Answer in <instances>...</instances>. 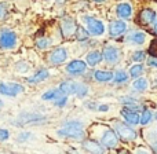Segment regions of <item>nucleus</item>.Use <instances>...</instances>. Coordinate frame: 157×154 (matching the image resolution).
Returning <instances> with one entry per match:
<instances>
[{"mask_svg": "<svg viewBox=\"0 0 157 154\" xmlns=\"http://www.w3.org/2000/svg\"><path fill=\"white\" fill-rule=\"evenodd\" d=\"M94 77L97 81H99V83H108V81L113 80L114 74L112 73V72H105V70H98L94 73Z\"/></svg>", "mask_w": 157, "mask_h": 154, "instance_id": "f3484780", "label": "nucleus"}, {"mask_svg": "<svg viewBox=\"0 0 157 154\" xmlns=\"http://www.w3.org/2000/svg\"><path fill=\"white\" fill-rule=\"evenodd\" d=\"M149 66H153V68H157V58H150L149 59Z\"/></svg>", "mask_w": 157, "mask_h": 154, "instance_id": "72a5a7b5", "label": "nucleus"}, {"mask_svg": "<svg viewBox=\"0 0 157 154\" xmlns=\"http://www.w3.org/2000/svg\"><path fill=\"white\" fill-rule=\"evenodd\" d=\"M7 4L6 3H0V19L4 18L6 15H7Z\"/></svg>", "mask_w": 157, "mask_h": 154, "instance_id": "2f4dec72", "label": "nucleus"}, {"mask_svg": "<svg viewBox=\"0 0 157 154\" xmlns=\"http://www.w3.org/2000/svg\"><path fill=\"white\" fill-rule=\"evenodd\" d=\"M132 58H134V61H135V62H142V61H144L146 57H145V52L144 51H136L135 54H134Z\"/></svg>", "mask_w": 157, "mask_h": 154, "instance_id": "c85d7f7f", "label": "nucleus"}, {"mask_svg": "<svg viewBox=\"0 0 157 154\" xmlns=\"http://www.w3.org/2000/svg\"><path fill=\"white\" fill-rule=\"evenodd\" d=\"M114 83H124V81H127L128 80V74L125 73L124 70H119V72H116L114 73Z\"/></svg>", "mask_w": 157, "mask_h": 154, "instance_id": "5701e85b", "label": "nucleus"}, {"mask_svg": "<svg viewBox=\"0 0 157 154\" xmlns=\"http://www.w3.org/2000/svg\"><path fill=\"white\" fill-rule=\"evenodd\" d=\"M102 143H103V146L109 147V149L116 147L117 143H119V139H117L116 132H114V131H112V130H108L102 135Z\"/></svg>", "mask_w": 157, "mask_h": 154, "instance_id": "1a4fd4ad", "label": "nucleus"}, {"mask_svg": "<svg viewBox=\"0 0 157 154\" xmlns=\"http://www.w3.org/2000/svg\"><path fill=\"white\" fill-rule=\"evenodd\" d=\"M51 44V41L48 40V39H40V40H37V47L39 48H47V47Z\"/></svg>", "mask_w": 157, "mask_h": 154, "instance_id": "cd10ccee", "label": "nucleus"}, {"mask_svg": "<svg viewBox=\"0 0 157 154\" xmlns=\"http://www.w3.org/2000/svg\"><path fill=\"white\" fill-rule=\"evenodd\" d=\"M58 135L66 136V138H72V139H81L84 135L83 124L78 121H69L58 131Z\"/></svg>", "mask_w": 157, "mask_h": 154, "instance_id": "f257e3e1", "label": "nucleus"}, {"mask_svg": "<svg viewBox=\"0 0 157 154\" xmlns=\"http://www.w3.org/2000/svg\"><path fill=\"white\" fill-rule=\"evenodd\" d=\"M83 147L88 154H105L103 147L94 141H84Z\"/></svg>", "mask_w": 157, "mask_h": 154, "instance_id": "ddd939ff", "label": "nucleus"}, {"mask_svg": "<svg viewBox=\"0 0 157 154\" xmlns=\"http://www.w3.org/2000/svg\"><path fill=\"white\" fill-rule=\"evenodd\" d=\"M77 88H78V84L75 83L72 80H66L63 81L62 84L59 85V89L63 95H72V94H76L77 92Z\"/></svg>", "mask_w": 157, "mask_h": 154, "instance_id": "4468645a", "label": "nucleus"}, {"mask_svg": "<svg viewBox=\"0 0 157 154\" xmlns=\"http://www.w3.org/2000/svg\"><path fill=\"white\" fill-rule=\"evenodd\" d=\"M102 52L99 51H91L88 55H87V63H88L90 66H95L98 65V63L102 61Z\"/></svg>", "mask_w": 157, "mask_h": 154, "instance_id": "a211bd4d", "label": "nucleus"}, {"mask_svg": "<svg viewBox=\"0 0 157 154\" xmlns=\"http://www.w3.org/2000/svg\"><path fill=\"white\" fill-rule=\"evenodd\" d=\"M17 44V36L11 30H3L0 33V47L2 48H14Z\"/></svg>", "mask_w": 157, "mask_h": 154, "instance_id": "39448f33", "label": "nucleus"}, {"mask_svg": "<svg viewBox=\"0 0 157 154\" xmlns=\"http://www.w3.org/2000/svg\"><path fill=\"white\" fill-rule=\"evenodd\" d=\"M98 109H99V111H106V110H108V109H109V106L102 105V106H99V107H98Z\"/></svg>", "mask_w": 157, "mask_h": 154, "instance_id": "c9c22d12", "label": "nucleus"}, {"mask_svg": "<svg viewBox=\"0 0 157 154\" xmlns=\"http://www.w3.org/2000/svg\"><path fill=\"white\" fill-rule=\"evenodd\" d=\"M125 29H127V24L123 21H113L110 24V26H109V33H110V36H113V37H117V36L123 35V33L125 32Z\"/></svg>", "mask_w": 157, "mask_h": 154, "instance_id": "f8f14e48", "label": "nucleus"}, {"mask_svg": "<svg viewBox=\"0 0 157 154\" xmlns=\"http://www.w3.org/2000/svg\"><path fill=\"white\" fill-rule=\"evenodd\" d=\"M153 29H155V33L157 35V19H156V22H155V28H153Z\"/></svg>", "mask_w": 157, "mask_h": 154, "instance_id": "4c0bfd02", "label": "nucleus"}, {"mask_svg": "<svg viewBox=\"0 0 157 154\" xmlns=\"http://www.w3.org/2000/svg\"><path fill=\"white\" fill-rule=\"evenodd\" d=\"M135 154H150L149 150H146V149H138L135 152Z\"/></svg>", "mask_w": 157, "mask_h": 154, "instance_id": "f704fd0d", "label": "nucleus"}, {"mask_svg": "<svg viewBox=\"0 0 157 154\" xmlns=\"http://www.w3.org/2000/svg\"><path fill=\"white\" fill-rule=\"evenodd\" d=\"M24 92V87L17 83H0V94L6 96H15Z\"/></svg>", "mask_w": 157, "mask_h": 154, "instance_id": "20e7f679", "label": "nucleus"}, {"mask_svg": "<svg viewBox=\"0 0 157 154\" xmlns=\"http://www.w3.org/2000/svg\"><path fill=\"white\" fill-rule=\"evenodd\" d=\"M147 52H149V54L152 55L153 58H157V39H156V40H152V43H150V47H149V50H147Z\"/></svg>", "mask_w": 157, "mask_h": 154, "instance_id": "bb28decb", "label": "nucleus"}, {"mask_svg": "<svg viewBox=\"0 0 157 154\" xmlns=\"http://www.w3.org/2000/svg\"><path fill=\"white\" fill-rule=\"evenodd\" d=\"M116 13L120 18L127 19V18H130L131 14H132V8H131V6L128 4V3H121V4L117 6Z\"/></svg>", "mask_w": 157, "mask_h": 154, "instance_id": "dca6fc26", "label": "nucleus"}, {"mask_svg": "<svg viewBox=\"0 0 157 154\" xmlns=\"http://www.w3.org/2000/svg\"><path fill=\"white\" fill-rule=\"evenodd\" d=\"M94 2H97V3H103V2H106V0H94Z\"/></svg>", "mask_w": 157, "mask_h": 154, "instance_id": "ea45409f", "label": "nucleus"}, {"mask_svg": "<svg viewBox=\"0 0 157 154\" xmlns=\"http://www.w3.org/2000/svg\"><path fill=\"white\" fill-rule=\"evenodd\" d=\"M156 21V13L152 8H144L138 15V22L141 25H149Z\"/></svg>", "mask_w": 157, "mask_h": 154, "instance_id": "6e6552de", "label": "nucleus"}, {"mask_svg": "<svg viewBox=\"0 0 157 154\" xmlns=\"http://www.w3.org/2000/svg\"><path fill=\"white\" fill-rule=\"evenodd\" d=\"M61 96H63V94L61 92V89L58 88V89H50V91H47L46 94H43V99L44 100H51V99H59Z\"/></svg>", "mask_w": 157, "mask_h": 154, "instance_id": "412c9836", "label": "nucleus"}, {"mask_svg": "<svg viewBox=\"0 0 157 154\" xmlns=\"http://www.w3.org/2000/svg\"><path fill=\"white\" fill-rule=\"evenodd\" d=\"M145 39H146V36H145L144 32H132L128 36V41H131L134 44H144Z\"/></svg>", "mask_w": 157, "mask_h": 154, "instance_id": "6ab92c4d", "label": "nucleus"}, {"mask_svg": "<svg viewBox=\"0 0 157 154\" xmlns=\"http://www.w3.org/2000/svg\"><path fill=\"white\" fill-rule=\"evenodd\" d=\"M50 76V73H48V70L47 69H41V70H39L37 73L35 74L33 77H30L29 78V83H32V84H36V83H40V81H43V80H46L47 77Z\"/></svg>", "mask_w": 157, "mask_h": 154, "instance_id": "aec40b11", "label": "nucleus"}, {"mask_svg": "<svg viewBox=\"0 0 157 154\" xmlns=\"http://www.w3.org/2000/svg\"><path fill=\"white\" fill-rule=\"evenodd\" d=\"M119 154H130L128 150H119Z\"/></svg>", "mask_w": 157, "mask_h": 154, "instance_id": "e433bc0d", "label": "nucleus"}, {"mask_svg": "<svg viewBox=\"0 0 157 154\" xmlns=\"http://www.w3.org/2000/svg\"><path fill=\"white\" fill-rule=\"evenodd\" d=\"M153 149H155V152L157 153V142H156V143H153Z\"/></svg>", "mask_w": 157, "mask_h": 154, "instance_id": "58836bf2", "label": "nucleus"}, {"mask_svg": "<svg viewBox=\"0 0 157 154\" xmlns=\"http://www.w3.org/2000/svg\"><path fill=\"white\" fill-rule=\"evenodd\" d=\"M142 72H144V66L142 65H134L132 68H131V70H130V74H131V77H139L142 74Z\"/></svg>", "mask_w": 157, "mask_h": 154, "instance_id": "b1692460", "label": "nucleus"}, {"mask_svg": "<svg viewBox=\"0 0 157 154\" xmlns=\"http://www.w3.org/2000/svg\"><path fill=\"white\" fill-rule=\"evenodd\" d=\"M76 39L77 40H80V41H83V40H86L87 37H88V33H87V30L84 29V28H81V26H77V29H76Z\"/></svg>", "mask_w": 157, "mask_h": 154, "instance_id": "393cba45", "label": "nucleus"}, {"mask_svg": "<svg viewBox=\"0 0 157 154\" xmlns=\"http://www.w3.org/2000/svg\"><path fill=\"white\" fill-rule=\"evenodd\" d=\"M8 131L7 130H0V141H7L8 139Z\"/></svg>", "mask_w": 157, "mask_h": 154, "instance_id": "473e14b6", "label": "nucleus"}, {"mask_svg": "<svg viewBox=\"0 0 157 154\" xmlns=\"http://www.w3.org/2000/svg\"><path fill=\"white\" fill-rule=\"evenodd\" d=\"M66 58H68V51L65 48H55L50 54V62L54 65H59V63L65 62Z\"/></svg>", "mask_w": 157, "mask_h": 154, "instance_id": "9b49d317", "label": "nucleus"}, {"mask_svg": "<svg viewBox=\"0 0 157 154\" xmlns=\"http://www.w3.org/2000/svg\"><path fill=\"white\" fill-rule=\"evenodd\" d=\"M121 114H123V117L125 118V121H127L128 124L135 125V124H139V122H141V117H139V114L136 113V111L124 109V110H121Z\"/></svg>", "mask_w": 157, "mask_h": 154, "instance_id": "2eb2a0df", "label": "nucleus"}, {"mask_svg": "<svg viewBox=\"0 0 157 154\" xmlns=\"http://www.w3.org/2000/svg\"><path fill=\"white\" fill-rule=\"evenodd\" d=\"M84 22L87 25V29L91 35L94 36H101L105 32V25L97 18H92V17H84Z\"/></svg>", "mask_w": 157, "mask_h": 154, "instance_id": "f03ea898", "label": "nucleus"}, {"mask_svg": "<svg viewBox=\"0 0 157 154\" xmlns=\"http://www.w3.org/2000/svg\"><path fill=\"white\" fill-rule=\"evenodd\" d=\"M102 57L106 62L109 63H116L120 58V51L113 46H106L103 48V52H102Z\"/></svg>", "mask_w": 157, "mask_h": 154, "instance_id": "423d86ee", "label": "nucleus"}, {"mask_svg": "<svg viewBox=\"0 0 157 154\" xmlns=\"http://www.w3.org/2000/svg\"><path fill=\"white\" fill-rule=\"evenodd\" d=\"M114 130H116L117 135L125 142H131L136 138L135 131H134L132 128H130L128 125L121 124V122H116V124H114Z\"/></svg>", "mask_w": 157, "mask_h": 154, "instance_id": "7ed1b4c3", "label": "nucleus"}, {"mask_svg": "<svg viewBox=\"0 0 157 154\" xmlns=\"http://www.w3.org/2000/svg\"><path fill=\"white\" fill-rule=\"evenodd\" d=\"M87 69V63L83 62V61H72L68 66H66V72L69 74H73V76H77V74L84 73V70Z\"/></svg>", "mask_w": 157, "mask_h": 154, "instance_id": "0eeeda50", "label": "nucleus"}, {"mask_svg": "<svg viewBox=\"0 0 157 154\" xmlns=\"http://www.w3.org/2000/svg\"><path fill=\"white\" fill-rule=\"evenodd\" d=\"M152 117H153L152 111H150V110H145L144 114H142V117H141V124L142 125H147L150 121H152Z\"/></svg>", "mask_w": 157, "mask_h": 154, "instance_id": "a878e982", "label": "nucleus"}, {"mask_svg": "<svg viewBox=\"0 0 157 154\" xmlns=\"http://www.w3.org/2000/svg\"><path fill=\"white\" fill-rule=\"evenodd\" d=\"M17 70L18 72H28L29 70V66H28V63H25V62H18L17 63Z\"/></svg>", "mask_w": 157, "mask_h": 154, "instance_id": "7c9ffc66", "label": "nucleus"}, {"mask_svg": "<svg viewBox=\"0 0 157 154\" xmlns=\"http://www.w3.org/2000/svg\"><path fill=\"white\" fill-rule=\"evenodd\" d=\"M87 92H88V89H87V87H86V85H81V84H78V88H77V92H76V94L78 95V96H81V98H83L84 95L87 94Z\"/></svg>", "mask_w": 157, "mask_h": 154, "instance_id": "c756f323", "label": "nucleus"}, {"mask_svg": "<svg viewBox=\"0 0 157 154\" xmlns=\"http://www.w3.org/2000/svg\"><path fill=\"white\" fill-rule=\"evenodd\" d=\"M61 29H62V35L63 37H71L72 35L76 33V24L73 22V19L71 18H65L62 22H61Z\"/></svg>", "mask_w": 157, "mask_h": 154, "instance_id": "9d476101", "label": "nucleus"}, {"mask_svg": "<svg viewBox=\"0 0 157 154\" xmlns=\"http://www.w3.org/2000/svg\"><path fill=\"white\" fill-rule=\"evenodd\" d=\"M132 87L135 91H145V89L147 88V81L145 80V78H136V80L134 81Z\"/></svg>", "mask_w": 157, "mask_h": 154, "instance_id": "4be33fe9", "label": "nucleus"}]
</instances>
